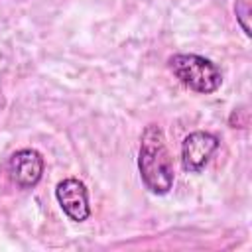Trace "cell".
<instances>
[{
    "mask_svg": "<svg viewBox=\"0 0 252 252\" xmlns=\"http://www.w3.org/2000/svg\"><path fill=\"white\" fill-rule=\"evenodd\" d=\"M138 169L142 183L154 195H167L173 187V161L167 150L163 130L158 124H148L140 136Z\"/></svg>",
    "mask_w": 252,
    "mask_h": 252,
    "instance_id": "obj_1",
    "label": "cell"
},
{
    "mask_svg": "<svg viewBox=\"0 0 252 252\" xmlns=\"http://www.w3.org/2000/svg\"><path fill=\"white\" fill-rule=\"evenodd\" d=\"M167 67L181 85L199 94H211L222 85L220 69L211 59L195 53H175L167 59Z\"/></svg>",
    "mask_w": 252,
    "mask_h": 252,
    "instance_id": "obj_2",
    "label": "cell"
},
{
    "mask_svg": "<svg viewBox=\"0 0 252 252\" xmlns=\"http://www.w3.org/2000/svg\"><path fill=\"white\" fill-rule=\"evenodd\" d=\"M219 148V138L211 132L197 130L183 138L181 142V165L189 173H199L205 169L209 159Z\"/></svg>",
    "mask_w": 252,
    "mask_h": 252,
    "instance_id": "obj_3",
    "label": "cell"
},
{
    "mask_svg": "<svg viewBox=\"0 0 252 252\" xmlns=\"http://www.w3.org/2000/svg\"><path fill=\"white\" fill-rule=\"evenodd\" d=\"M55 197L63 213L75 220L83 222L91 217V205H89V191L87 185L77 177L61 179L55 187Z\"/></svg>",
    "mask_w": 252,
    "mask_h": 252,
    "instance_id": "obj_4",
    "label": "cell"
},
{
    "mask_svg": "<svg viewBox=\"0 0 252 252\" xmlns=\"http://www.w3.org/2000/svg\"><path fill=\"white\" fill-rule=\"evenodd\" d=\"M43 158L37 150L24 148L12 154L8 161V173L20 189H32L39 183L43 175Z\"/></svg>",
    "mask_w": 252,
    "mask_h": 252,
    "instance_id": "obj_5",
    "label": "cell"
},
{
    "mask_svg": "<svg viewBox=\"0 0 252 252\" xmlns=\"http://www.w3.org/2000/svg\"><path fill=\"white\" fill-rule=\"evenodd\" d=\"M234 12H236V20H238L242 32H244L246 35H250V28H248V22H246V18H248V14H250V4H248V0H236Z\"/></svg>",
    "mask_w": 252,
    "mask_h": 252,
    "instance_id": "obj_6",
    "label": "cell"
}]
</instances>
